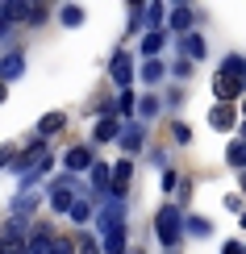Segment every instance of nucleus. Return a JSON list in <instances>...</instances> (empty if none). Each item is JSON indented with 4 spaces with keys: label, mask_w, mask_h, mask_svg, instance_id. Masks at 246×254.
Returning a JSON list of instances; mask_svg holds the SVG:
<instances>
[{
    "label": "nucleus",
    "mask_w": 246,
    "mask_h": 254,
    "mask_svg": "<svg viewBox=\"0 0 246 254\" xmlns=\"http://www.w3.org/2000/svg\"><path fill=\"white\" fill-rule=\"evenodd\" d=\"M151 234H155V242L163 246V254L167 250H179V242H184V208L171 200V204H163L155 213V221H151Z\"/></svg>",
    "instance_id": "f257e3e1"
},
{
    "label": "nucleus",
    "mask_w": 246,
    "mask_h": 254,
    "mask_svg": "<svg viewBox=\"0 0 246 254\" xmlns=\"http://www.w3.org/2000/svg\"><path fill=\"white\" fill-rule=\"evenodd\" d=\"M92 234L96 238H104V234H117V229H130V204H121V200H109L104 196L100 204H96V213H92Z\"/></svg>",
    "instance_id": "f03ea898"
},
{
    "label": "nucleus",
    "mask_w": 246,
    "mask_h": 254,
    "mask_svg": "<svg viewBox=\"0 0 246 254\" xmlns=\"http://www.w3.org/2000/svg\"><path fill=\"white\" fill-rule=\"evenodd\" d=\"M109 79L117 83V92H134V83H138V55H134L130 46L113 50V59H109Z\"/></svg>",
    "instance_id": "7ed1b4c3"
},
{
    "label": "nucleus",
    "mask_w": 246,
    "mask_h": 254,
    "mask_svg": "<svg viewBox=\"0 0 246 254\" xmlns=\"http://www.w3.org/2000/svg\"><path fill=\"white\" fill-rule=\"evenodd\" d=\"M146 142H151V125L142 121H125L121 137H117V150H121V158H138L146 150Z\"/></svg>",
    "instance_id": "20e7f679"
},
{
    "label": "nucleus",
    "mask_w": 246,
    "mask_h": 254,
    "mask_svg": "<svg viewBox=\"0 0 246 254\" xmlns=\"http://www.w3.org/2000/svg\"><path fill=\"white\" fill-rule=\"evenodd\" d=\"M163 29H167V38H188L192 29H196V8L192 4H171Z\"/></svg>",
    "instance_id": "39448f33"
},
{
    "label": "nucleus",
    "mask_w": 246,
    "mask_h": 254,
    "mask_svg": "<svg viewBox=\"0 0 246 254\" xmlns=\"http://www.w3.org/2000/svg\"><path fill=\"white\" fill-rule=\"evenodd\" d=\"M92 167H96V150H92L88 142L71 146V150L63 154V171H67V175H88Z\"/></svg>",
    "instance_id": "423d86ee"
},
{
    "label": "nucleus",
    "mask_w": 246,
    "mask_h": 254,
    "mask_svg": "<svg viewBox=\"0 0 246 254\" xmlns=\"http://www.w3.org/2000/svg\"><path fill=\"white\" fill-rule=\"evenodd\" d=\"M242 96H246L242 79H230V75H221V71L213 75V104H234V109H238Z\"/></svg>",
    "instance_id": "0eeeda50"
},
{
    "label": "nucleus",
    "mask_w": 246,
    "mask_h": 254,
    "mask_svg": "<svg viewBox=\"0 0 246 254\" xmlns=\"http://www.w3.org/2000/svg\"><path fill=\"white\" fill-rule=\"evenodd\" d=\"M138 83H142L146 92L163 88V83H167V63L163 59H142V63H138Z\"/></svg>",
    "instance_id": "6e6552de"
},
{
    "label": "nucleus",
    "mask_w": 246,
    "mask_h": 254,
    "mask_svg": "<svg viewBox=\"0 0 246 254\" xmlns=\"http://www.w3.org/2000/svg\"><path fill=\"white\" fill-rule=\"evenodd\" d=\"M63 129H67V113H63V109H50V113H42V117H38V125H34V137L50 142V137H59Z\"/></svg>",
    "instance_id": "1a4fd4ad"
},
{
    "label": "nucleus",
    "mask_w": 246,
    "mask_h": 254,
    "mask_svg": "<svg viewBox=\"0 0 246 254\" xmlns=\"http://www.w3.org/2000/svg\"><path fill=\"white\" fill-rule=\"evenodd\" d=\"M25 75V50H8V55H0V83H17Z\"/></svg>",
    "instance_id": "9d476101"
},
{
    "label": "nucleus",
    "mask_w": 246,
    "mask_h": 254,
    "mask_svg": "<svg viewBox=\"0 0 246 254\" xmlns=\"http://www.w3.org/2000/svg\"><path fill=\"white\" fill-rule=\"evenodd\" d=\"M238 109L234 104H213L209 109V129H217V133H230V129H238Z\"/></svg>",
    "instance_id": "9b49d317"
},
{
    "label": "nucleus",
    "mask_w": 246,
    "mask_h": 254,
    "mask_svg": "<svg viewBox=\"0 0 246 254\" xmlns=\"http://www.w3.org/2000/svg\"><path fill=\"white\" fill-rule=\"evenodd\" d=\"M159 117H163V96H159V92H142V96H138V113H134V121L151 125V121H159Z\"/></svg>",
    "instance_id": "f8f14e48"
},
{
    "label": "nucleus",
    "mask_w": 246,
    "mask_h": 254,
    "mask_svg": "<svg viewBox=\"0 0 246 254\" xmlns=\"http://www.w3.org/2000/svg\"><path fill=\"white\" fill-rule=\"evenodd\" d=\"M167 46H171L167 29H159V34H142V38H138V59H163Z\"/></svg>",
    "instance_id": "ddd939ff"
},
{
    "label": "nucleus",
    "mask_w": 246,
    "mask_h": 254,
    "mask_svg": "<svg viewBox=\"0 0 246 254\" xmlns=\"http://www.w3.org/2000/svg\"><path fill=\"white\" fill-rule=\"evenodd\" d=\"M121 129H125V121H117V117H109V121H96L92 125V150L96 146H109V142H117V137H121Z\"/></svg>",
    "instance_id": "4468645a"
},
{
    "label": "nucleus",
    "mask_w": 246,
    "mask_h": 254,
    "mask_svg": "<svg viewBox=\"0 0 246 254\" xmlns=\"http://www.w3.org/2000/svg\"><path fill=\"white\" fill-rule=\"evenodd\" d=\"M184 238L209 242V238H213V221H209L205 213H184Z\"/></svg>",
    "instance_id": "2eb2a0df"
},
{
    "label": "nucleus",
    "mask_w": 246,
    "mask_h": 254,
    "mask_svg": "<svg viewBox=\"0 0 246 254\" xmlns=\"http://www.w3.org/2000/svg\"><path fill=\"white\" fill-rule=\"evenodd\" d=\"M38 204H42V192H38V188H34V192H17L13 196V204H8V217H34L38 213Z\"/></svg>",
    "instance_id": "dca6fc26"
},
{
    "label": "nucleus",
    "mask_w": 246,
    "mask_h": 254,
    "mask_svg": "<svg viewBox=\"0 0 246 254\" xmlns=\"http://www.w3.org/2000/svg\"><path fill=\"white\" fill-rule=\"evenodd\" d=\"M175 55H184V59H192V63H200L209 55V42H205V34H200V29H192L188 38H179V50Z\"/></svg>",
    "instance_id": "f3484780"
},
{
    "label": "nucleus",
    "mask_w": 246,
    "mask_h": 254,
    "mask_svg": "<svg viewBox=\"0 0 246 254\" xmlns=\"http://www.w3.org/2000/svg\"><path fill=\"white\" fill-rule=\"evenodd\" d=\"M55 17H59V25H63V29H80L83 21H88V8H83V4H59V8H55Z\"/></svg>",
    "instance_id": "a211bd4d"
},
{
    "label": "nucleus",
    "mask_w": 246,
    "mask_h": 254,
    "mask_svg": "<svg viewBox=\"0 0 246 254\" xmlns=\"http://www.w3.org/2000/svg\"><path fill=\"white\" fill-rule=\"evenodd\" d=\"M92 213H96V204H92V196H80L76 204L67 208V221H71V225H80V229H88V225H92Z\"/></svg>",
    "instance_id": "6ab92c4d"
},
{
    "label": "nucleus",
    "mask_w": 246,
    "mask_h": 254,
    "mask_svg": "<svg viewBox=\"0 0 246 254\" xmlns=\"http://www.w3.org/2000/svg\"><path fill=\"white\" fill-rule=\"evenodd\" d=\"M192 75H196V63L192 59H184V55H175L167 63V79H175V83H188Z\"/></svg>",
    "instance_id": "aec40b11"
},
{
    "label": "nucleus",
    "mask_w": 246,
    "mask_h": 254,
    "mask_svg": "<svg viewBox=\"0 0 246 254\" xmlns=\"http://www.w3.org/2000/svg\"><path fill=\"white\" fill-rule=\"evenodd\" d=\"M221 75H230V79H242L246 75V55L242 50H226V59H221Z\"/></svg>",
    "instance_id": "412c9836"
},
{
    "label": "nucleus",
    "mask_w": 246,
    "mask_h": 254,
    "mask_svg": "<svg viewBox=\"0 0 246 254\" xmlns=\"http://www.w3.org/2000/svg\"><path fill=\"white\" fill-rule=\"evenodd\" d=\"M100 254H130V229L104 234V238H100Z\"/></svg>",
    "instance_id": "4be33fe9"
},
{
    "label": "nucleus",
    "mask_w": 246,
    "mask_h": 254,
    "mask_svg": "<svg viewBox=\"0 0 246 254\" xmlns=\"http://www.w3.org/2000/svg\"><path fill=\"white\" fill-rule=\"evenodd\" d=\"M125 34L130 38L146 34V4H130V13H125Z\"/></svg>",
    "instance_id": "5701e85b"
},
{
    "label": "nucleus",
    "mask_w": 246,
    "mask_h": 254,
    "mask_svg": "<svg viewBox=\"0 0 246 254\" xmlns=\"http://www.w3.org/2000/svg\"><path fill=\"white\" fill-rule=\"evenodd\" d=\"M226 163H230V171H246V142L242 137H230V146H226Z\"/></svg>",
    "instance_id": "b1692460"
},
{
    "label": "nucleus",
    "mask_w": 246,
    "mask_h": 254,
    "mask_svg": "<svg viewBox=\"0 0 246 254\" xmlns=\"http://www.w3.org/2000/svg\"><path fill=\"white\" fill-rule=\"evenodd\" d=\"M0 13H4L8 25H21V21H29V4L25 0H8V4H0Z\"/></svg>",
    "instance_id": "393cba45"
},
{
    "label": "nucleus",
    "mask_w": 246,
    "mask_h": 254,
    "mask_svg": "<svg viewBox=\"0 0 246 254\" xmlns=\"http://www.w3.org/2000/svg\"><path fill=\"white\" fill-rule=\"evenodd\" d=\"M163 113H179V109H184V100H188V92H184V83H171V88L163 92Z\"/></svg>",
    "instance_id": "a878e982"
},
{
    "label": "nucleus",
    "mask_w": 246,
    "mask_h": 254,
    "mask_svg": "<svg viewBox=\"0 0 246 254\" xmlns=\"http://www.w3.org/2000/svg\"><path fill=\"white\" fill-rule=\"evenodd\" d=\"M134 113H138V92H117V117L134 121Z\"/></svg>",
    "instance_id": "bb28decb"
},
{
    "label": "nucleus",
    "mask_w": 246,
    "mask_h": 254,
    "mask_svg": "<svg viewBox=\"0 0 246 254\" xmlns=\"http://www.w3.org/2000/svg\"><path fill=\"white\" fill-rule=\"evenodd\" d=\"M76 254H100V238L92 229H80L76 234Z\"/></svg>",
    "instance_id": "cd10ccee"
},
{
    "label": "nucleus",
    "mask_w": 246,
    "mask_h": 254,
    "mask_svg": "<svg viewBox=\"0 0 246 254\" xmlns=\"http://www.w3.org/2000/svg\"><path fill=\"white\" fill-rule=\"evenodd\" d=\"M167 25V8L163 4H146V34H159Z\"/></svg>",
    "instance_id": "c85d7f7f"
},
{
    "label": "nucleus",
    "mask_w": 246,
    "mask_h": 254,
    "mask_svg": "<svg viewBox=\"0 0 246 254\" xmlns=\"http://www.w3.org/2000/svg\"><path fill=\"white\" fill-rule=\"evenodd\" d=\"M167 129H171V142H175V146H192V125H188V121H179V117H175Z\"/></svg>",
    "instance_id": "c756f323"
},
{
    "label": "nucleus",
    "mask_w": 246,
    "mask_h": 254,
    "mask_svg": "<svg viewBox=\"0 0 246 254\" xmlns=\"http://www.w3.org/2000/svg\"><path fill=\"white\" fill-rule=\"evenodd\" d=\"M159 188H163V192H175V188H179V175H175V167L159 171Z\"/></svg>",
    "instance_id": "7c9ffc66"
},
{
    "label": "nucleus",
    "mask_w": 246,
    "mask_h": 254,
    "mask_svg": "<svg viewBox=\"0 0 246 254\" xmlns=\"http://www.w3.org/2000/svg\"><path fill=\"white\" fill-rule=\"evenodd\" d=\"M151 163H155V171H167V167H171V154L163 150V146H151Z\"/></svg>",
    "instance_id": "2f4dec72"
},
{
    "label": "nucleus",
    "mask_w": 246,
    "mask_h": 254,
    "mask_svg": "<svg viewBox=\"0 0 246 254\" xmlns=\"http://www.w3.org/2000/svg\"><path fill=\"white\" fill-rule=\"evenodd\" d=\"M221 204H226V213H234V217H242V208H246V200H242V192H230L226 200H221Z\"/></svg>",
    "instance_id": "473e14b6"
},
{
    "label": "nucleus",
    "mask_w": 246,
    "mask_h": 254,
    "mask_svg": "<svg viewBox=\"0 0 246 254\" xmlns=\"http://www.w3.org/2000/svg\"><path fill=\"white\" fill-rule=\"evenodd\" d=\"M46 17H50V8H46V4H29V21H34V25H42Z\"/></svg>",
    "instance_id": "72a5a7b5"
},
{
    "label": "nucleus",
    "mask_w": 246,
    "mask_h": 254,
    "mask_svg": "<svg viewBox=\"0 0 246 254\" xmlns=\"http://www.w3.org/2000/svg\"><path fill=\"white\" fill-rule=\"evenodd\" d=\"M13 154H17V146H0V171H8V163H13Z\"/></svg>",
    "instance_id": "f704fd0d"
},
{
    "label": "nucleus",
    "mask_w": 246,
    "mask_h": 254,
    "mask_svg": "<svg viewBox=\"0 0 246 254\" xmlns=\"http://www.w3.org/2000/svg\"><path fill=\"white\" fill-rule=\"evenodd\" d=\"M221 254H246V242H238V238H230L226 246H221Z\"/></svg>",
    "instance_id": "c9c22d12"
},
{
    "label": "nucleus",
    "mask_w": 246,
    "mask_h": 254,
    "mask_svg": "<svg viewBox=\"0 0 246 254\" xmlns=\"http://www.w3.org/2000/svg\"><path fill=\"white\" fill-rule=\"evenodd\" d=\"M8 29H13V25H8V21H4V13H0V38H8Z\"/></svg>",
    "instance_id": "e433bc0d"
},
{
    "label": "nucleus",
    "mask_w": 246,
    "mask_h": 254,
    "mask_svg": "<svg viewBox=\"0 0 246 254\" xmlns=\"http://www.w3.org/2000/svg\"><path fill=\"white\" fill-rule=\"evenodd\" d=\"M238 192H242V200H246V171L238 175Z\"/></svg>",
    "instance_id": "4c0bfd02"
},
{
    "label": "nucleus",
    "mask_w": 246,
    "mask_h": 254,
    "mask_svg": "<svg viewBox=\"0 0 246 254\" xmlns=\"http://www.w3.org/2000/svg\"><path fill=\"white\" fill-rule=\"evenodd\" d=\"M238 117H242V121H246V96H242V104H238Z\"/></svg>",
    "instance_id": "58836bf2"
},
{
    "label": "nucleus",
    "mask_w": 246,
    "mask_h": 254,
    "mask_svg": "<svg viewBox=\"0 0 246 254\" xmlns=\"http://www.w3.org/2000/svg\"><path fill=\"white\" fill-rule=\"evenodd\" d=\"M238 137H242V142H246V121H238Z\"/></svg>",
    "instance_id": "ea45409f"
},
{
    "label": "nucleus",
    "mask_w": 246,
    "mask_h": 254,
    "mask_svg": "<svg viewBox=\"0 0 246 254\" xmlns=\"http://www.w3.org/2000/svg\"><path fill=\"white\" fill-rule=\"evenodd\" d=\"M8 100V88H4V83H0V104H4Z\"/></svg>",
    "instance_id": "a19ab883"
},
{
    "label": "nucleus",
    "mask_w": 246,
    "mask_h": 254,
    "mask_svg": "<svg viewBox=\"0 0 246 254\" xmlns=\"http://www.w3.org/2000/svg\"><path fill=\"white\" fill-rule=\"evenodd\" d=\"M238 229H246V208H242V217H238Z\"/></svg>",
    "instance_id": "79ce46f5"
},
{
    "label": "nucleus",
    "mask_w": 246,
    "mask_h": 254,
    "mask_svg": "<svg viewBox=\"0 0 246 254\" xmlns=\"http://www.w3.org/2000/svg\"><path fill=\"white\" fill-rule=\"evenodd\" d=\"M242 92H246V75H242Z\"/></svg>",
    "instance_id": "37998d69"
},
{
    "label": "nucleus",
    "mask_w": 246,
    "mask_h": 254,
    "mask_svg": "<svg viewBox=\"0 0 246 254\" xmlns=\"http://www.w3.org/2000/svg\"><path fill=\"white\" fill-rule=\"evenodd\" d=\"M167 254H179V250H167Z\"/></svg>",
    "instance_id": "c03bdc74"
},
{
    "label": "nucleus",
    "mask_w": 246,
    "mask_h": 254,
    "mask_svg": "<svg viewBox=\"0 0 246 254\" xmlns=\"http://www.w3.org/2000/svg\"><path fill=\"white\" fill-rule=\"evenodd\" d=\"M130 254H142V250H130Z\"/></svg>",
    "instance_id": "a18cd8bd"
}]
</instances>
